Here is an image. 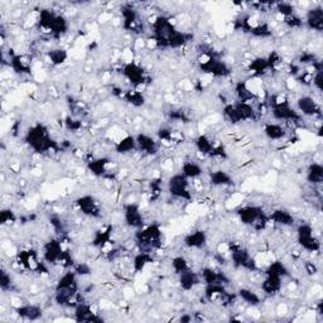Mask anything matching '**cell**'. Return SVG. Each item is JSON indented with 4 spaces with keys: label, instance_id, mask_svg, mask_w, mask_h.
<instances>
[{
    "label": "cell",
    "instance_id": "obj_42",
    "mask_svg": "<svg viewBox=\"0 0 323 323\" xmlns=\"http://www.w3.org/2000/svg\"><path fill=\"white\" fill-rule=\"evenodd\" d=\"M111 232H113V227L111 226H109L105 231H102V230L101 231H97L95 234L94 240H92V245L97 246V248H104L110 241Z\"/></svg>",
    "mask_w": 323,
    "mask_h": 323
},
{
    "label": "cell",
    "instance_id": "obj_32",
    "mask_svg": "<svg viewBox=\"0 0 323 323\" xmlns=\"http://www.w3.org/2000/svg\"><path fill=\"white\" fill-rule=\"evenodd\" d=\"M109 163H110L109 158H97V159L89 162L87 168H89V171L91 172L94 176H96V177H102V176H105L106 174V167H108Z\"/></svg>",
    "mask_w": 323,
    "mask_h": 323
},
{
    "label": "cell",
    "instance_id": "obj_21",
    "mask_svg": "<svg viewBox=\"0 0 323 323\" xmlns=\"http://www.w3.org/2000/svg\"><path fill=\"white\" fill-rule=\"evenodd\" d=\"M269 221H273L274 224L280 225V226H293L296 224V218L290 211L278 208L269 215Z\"/></svg>",
    "mask_w": 323,
    "mask_h": 323
},
{
    "label": "cell",
    "instance_id": "obj_53",
    "mask_svg": "<svg viewBox=\"0 0 323 323\" xmlns=\"http://www.w3.org/2000/svg\"><path fill=\"white\" fill-rule=\"evenodd\" d=\"M17 220L15 215L11 210H3L0 212V224L5 225V224H10V222H14Z\"/></svg>",
    "mask_w": 323,
    "mask_h": 323
},
{
    "label": "cell",
    "instance_id": "obj_1",
    "mask_svg": "<svg viewBox=\"0 0 323 323\" xmlns=\"http://www.w3.org/2000/svg\"><path fill=\"white\" fill-rule=\"evenodd\" d=\"M25 143L39 154L58 149V144L51 138L48 128L41 123L29 128L25 135Z\"/></svg>",
    "mask_w": 323,
    "mask_h": 323
},
{
    "label": "cell",
    "instance_id": "obj_52",
    "mask_svg": "<svg viewBox=\"0 0 323 323\" xmlns=\"http://www.w3.org/2000/svg\"><path fill=\"white\" fill-rule=\"evenodd\" d=\"M284 23L288 25L289 28H301L303 25V20H302L301 17H298L297 14H293L290 17L284 18Z\"/></svg>",
    "mask_w": 323,
    "mask_h": 323
},
{
    "label": "cell",
    "instance_id": "obj_20",
    "mask_svg": "<svg viewBox=\"0 0 323 323\" xmlns=\"http://www.w3.org/2000/svg\"><path fill=\"white\" fill-rule=\"evenodd\" d=\"M57 290H73V292H78L77 285V274L75 270H68L58 279L57 284H56L55 292Z\"/></svg>",
    "mask_w": 323,
    "mask_h": 323
},
{
    "label": "cell",
    "instance_id": "obj_58",
    "mask_svg": "<svg viewBox=\"0 0 323 323\" xmlns=\"http://www.w3.org/2000/svg\"><path fill=\"white\" fill-rule=\"evenodd\" d=\"M169 118L172 120H176V122H187V116H186L185 111L182 110H171L169 111Z\"/></svg>",
    "mask_w": 323,
    "mask_h": 323
},
{
    "label": "cell",
    "instance_id": "obj_44",
    "mask_svg": "<svg viewBox=\"0 0 323 323\" xmlns=\"http://www.w3.org/2000/svg\"><path fill=\"white\" fill-rule=\"evenodd\" d=\"M249 31L252 33V36L258 37V38H268L273 34L270 27L266 23H262V24L257 25V27H252Z\"/></svg>",
    "mask_w": 323,
    "mask_h": 323
},
{
    "label": "cell",
    "instance_id": "obj_2",
    "mask_svg": "<svg viewBox=\"0 0 323 323\" xmlns=\"http://www.w3.org/2000/svg\"><path fill=\"white\" fill-rule=\"evenodd\" d=\"M135 240L140 246V252L152 253L154 249L162 246V230L158 224H150L141 227L135 234Z\"/></svg>",
    "mask_w": 323,
    "mask_h": 323
},
{
    "label": "cell",
    "instance_id": "obj_35",
    "mask_svg": "<svg viewBox=\"0 0 323 323\" xmlns=\"http://www.w3.org/2000/svg\"><path fill=\"white\" fill-rule=\"evenodd\" d=\"M235 92H236V96H238L239 101L240 102H248L250 104L253 99L255 97L254 92L248 87V83L245 81H239L235 86Z\"/></svg>",
    "mask_w": 323,
    "mask_h": 323
},
{
    "label": "cell",
    "instance_id": "obj_30",
    "mask_svg": "<svg viewBox=\"0 0 323 323\" xmlns=\"http://www.w3.org/2000/svg\"><path fill=\"white\" fill-rule=\"evenodd\" d=\"M136 148H138V146H136L135 136L133 135H127L125 138L120 139V140L115 144V150L116 153H119V154H128V153H131L133 150H135Z\"/></svg>",
    "mask_w": 323,
    "mask_h": 323
},
{
    "label": "cell",
    "instance_id": "obj_33",
    "mask_svg": "<svg viewBox=\"0 0 323 323\" xmlns=\"http://www.w3.org/2000/svg\"><path fill=\"white\" fill-rule=\"evenodd\" d=\"M181 173L185 174L188 180H194V178L201 177L202 173H203V169L199 164H197L196 162H192V160H188V162H185L182 164V169H181Z\"/></svg>",
    "mask_w": 323,
    "mask_h": 323
},
{
    "label": "cell",
    "instance_id": "obj_36",
    "mask_svg": "<svg viewBox=\"0 0 323 323\" xmlns=\"http://www.w3.org/2000/svg\"><path fill=\"white\" fill-rule=\"evenodd\" d=\"M56 15H57V14L53 13V11L50 10V9H42V10L39 11V17H38L39 28L43 29L45 32H50Z\"/></svg>",
    "mask_w": 323,
    "mask_h": 323
},
{
    "label": "cell",
    "instance_id": "obj_37",
    "mask_svg": "<svg viewBox=\"0 0 323 323\" xmlns=\"http://www.w3.org/2000/svg\"><path fill=\"white\" fill-rule=\"evenodd\" d=\"M48 58L53 66H61L68 60V52L65 48H53L48 51Z\"/></svg>",
    "mask_w": 323,
    "mask_h": 323
},
{
    "label": "cell",
    "instance_id": "obj_17",
    "mask_svg": "<svg viewBox=\"0 0 323 323\" xmlns=\"http://www.w3.org/2000/svg\"><path fill=\"white\" fill-rule=\"evenodd\" d=\"M178 283H180L181 289L185 290V292H190L201 283V275L192 269H188V270L178 274Z\"/></svg>",
    "mask_w": 323,
    "mask_h": 323
},
{
    "label": "cell",
    "instance_id": "obj_43",
    "mask_svg": "<svg viewBox=\"0 0 323 323\" xmlns=\"http://www.w3.org/2000/svg\"><path fill=\"white\" fill-rule=\"evenodd\" d=\"M222 114H224L225 118H226L231 124H239V123H241L238 110L235 108V104H226V105L224 106V109H222Z\"/></svg>",
    "mask_w": 323,
    "mask_h": 323
},
{
    "label": "cell",
    "instance_id": "obj_18",
    "mask_svg": "<svg viewBox=\"0 0 323 323\" xmlns=\"http://www.w3.org/2000/svg\"><path fill=\"white\" fill-rule=\"evenodd\" d=\"M306 24L311 31L322 32L323 29V8L315 6L307 11Z\"/></svg>",
    "mask_w": 323,
    "mask_h": 323
},
{
    "label": "cell",
    "instance_id": "obj_45",
    "mask_svg": "<svg viewBox=\"0 0 323 323\" xmlns=\"http://www.w3.org/2000/svg\"><path fill=\"white\" fill-rule=\"evenodd\" d=\"M249 68H250V71L254 72L255 75H262V73H265L269 69L266 58H257V60L252 61Z\"/></svg>",
    "mask_w": 323,
    "mask_h": 323
},
{
    "label": "cell",
    "instance_id": "obj_28",
    "mask_svg": "<svg viewBox=\"0 0 323 323\" xmlns=\"http://www.w3.org/2000/svg\"><path fill=\"white\" fill-rule=\"evenodd\" d=\"M210 182L211 185L216 186V187H225V186L232 185V177L227 172L218 169V171L211 172Z\"/></svg>",
    "mask_w": 323,
    "mask_h": 323
},
{
    "label": "cell",
    "instance_id": "obj_56",
    "mask_svg": "<svg viewBox=\"0 0 323 323\" xmlns=\"http://www.w3.org/2000/svg\"><path fill=\"white\" fill-rule=\"evenodd\" d=\"M317 61L315 53L312 52H303L301 56H299V64L303 65H313Z\"/></svg>",
    "mask_w": 323,
    "mask_h": 323
},
{
    "label": "cell",
    "instance_id": "obj_57",
    "mask_svg": "<svg viewBox=\"0 0 323 323\" xmlns=\"http://www.w3.org/2000/svg\"><path fill=\"white\" fill-rule=\"evenodd\" d=\"M280 61H282V58H280V56H279L278 52H271L270 55H269V57L266 58V62H268V67L269 69H273L275 68L276 65L280 64Z\"/></svg>",
    "mask_w": 323,
    "mask_h": 323
},
{
    "label": "cell",
    "instance_id": "obj_19",
    "mask_svg": "<svg viewBox=\"0 0 323 323\" xmlns=\"http://www.w3.org/2000/svg\"><path fill=\"white\" fill-rule=\"evenodd\" d=\"M201 275V280H203V283L206 285L207 284H227L229 283V278L225 275V273L222 271H217L212 268H203L199 273Z\"/></svg>",
    "mask_w": 323,
    "mask_h": 323
},
{
    "label": "cell",
    "instance_id": "obj_13",
    "mask_svg": "<svg viewBox=\"0 0 323 323\" xmlns=\"http://www.w3.org/2000/svg\"><path fill=\"white\" fill-rule=\"evenodd\" d=\"M297 108H298V113L301 115L311 116V118L322 115V109H321L320 104L310 95H303V96L299 97L297 100Z\"/></svg>",
    "mask_w": 323,
    "mask_h": 323
},
{
    "label": "cell",
    "instance_id": "obj_59",
    "mask_svg": "<svg viewBox=\"0 0 323 323\" xmlns=\"http://www.w3.org/2000/svg\"><path fill=\"white\" fill-rule=\"evenodd\" d=\"M158 139L159 140H163V141H169L172 140V138H173V133H172V130L169 129H159L158 130Z\"/></svg>",
    "mask_w": 323,
    "mask_h": 323
},
{
    "label": "cell",
    "instance_id": "obj_24",
    "mask_svg": "<svg viewBox=\"0 0 323 323\" xmlns=\"http://www.w3.org/2000/svg\"><path fill=\"white\" fill-rule=\"evenodd\" d=\"M123 15V27L127 31H135L136 23H138V13L131 5H124L122 8Z\"/></svg>",
    "mask_w": 323,
    "mask_h": 323
},
{
    "label": "cell",
    "instance_id": "obj_41",
    "mask_svg": "<svg viewBox=\"0 0 323 323\" xmlns=\"http://www.w3.org/2000/svg\"><path fill=\"white\" fill-rule=\"evenodd\" d=\"M124 97L129 104H131L135 108H141V106L145 105V97H144V95L140 91L130 90V91L125 92Z\"/></svg>",
    "mask_w": 323,
    "mask_h": 323
},
{
    "label": "cell",
    "instance_id": "obj_38",
    "mask_svg": "<svg viewBox=\"0 0 323 323\" xmlns=\"http://www.w3.org/2000/svg\"><path fill=\"white\" fill-rule=\"evenodd\" d=\"M238 296L240 297L241 301H244L246 304H249V306L252 307H257L261 303V298L258 296L254 290L248 289V288H241V289H239Z\"/></svg>",
    "mask_w": 323,
    "mask_h": 323
},
{
    "label": "cell",
    "instance_id": "obj_6",
    "mask_svg": "<svg viewBox=\"0 0 323 323\" xmlns=\"http://www.w3.org/2000/svg\"><path fill=\"white\" fill-rule=\"evenodd\" d=\"M271 115L275 120H284V122L298 123L302 119V115L290 106L285 100H278L275 96L271 97L270 101Z\"/></svg>",
    "mask_w": 323,
    "mask_h": 323
},
{
    "label": "cell",
    "instance_id": "obj_4",
    "mask_svg": "<svg viewBox=\"0 0 323 323\" xmlns=\"http://www.w3.org/2000/svg\"><path fill=\"white\" fill-rule=\"evenodd\" d=\"M177 31L171 19L160 15L153 23V34H154L155 46L158 48H168V41L172 34Z\"/></svg>",
    "mask_w": 323,
    "mask_h": 323
},
{
    "label": "cell",
    "instance_id": "obj_60",
    "mask_svg": "<svg viewBox=\"0 0 323 323\" xmlns=\"http://www.w3.org/2000/svg\"><path fill=\"white\" fill-rule=\"evenodd\" d=\"M211 157L220 158V159H226V158H227V153H226V150H225L224 146H222V145H217V146H215V149H213V152L211 153Z\"/></svg>",
    "mask_w": 323,
    "mask_h": 323
},
{
    "label": "cell",
    "instance_id": "obj_9",
    "mask_svg": "<svg viewBox=\"0 0 323 323\" xmlns=\"http://www.w3.org/2000/svg\"><path fill=\"white\" fill-rule=\"evenodd\" d=\"M230 252H231V261L234 262L235 266L248 269V270H255L257 269L254 259L252 258L248 249L243 248V246L234 245L230 248Z\"/></svg>",
    "mask_w": 323,
    "mask_h": 323
},
{
    "label": "cell",
    "instance_id": "obj_8",
    "mask_svg": "<svg viewBox=\"0 0 323 323\" xmlns=\"http://www.w3.org/2000/svg\"><path fill=\"white\" fill-rule=\"evenodd\" d=\"M199 69L207 75L213 76V77H227L231 75V68L226 62L218 60L216 56H210L207 61L202 62L199 65Z\"/></svg>",
    "mask_w": 323,
    "mask_h": 323
},
{
    "label": "cell",
    "instance_id": "obj_11",
    "mask_svg": "<svg viewBox=\"0 0 323 323\" xmlns=\"http://www.w3.org/2000/svg\"><path fill=\"white\" fill-rule=\"evenodd\" d=\"M64 248H62L61 240L58 239H51L48 243L45 244V249H43V260L46 264H51L55 265L61 260L62 254H64Z\"/></svg>",
    "mask_w": 323,
    "mask_h": 323
},
{
    "label": "cell",
    "instance_id": "obj_55",
    "mask_svg": "<svg viewBox=\"0 0 323 323\" xmlns=\"http://www.w3.org/2000/svg\"><path fill=\"white\" fill-rule=\"evenodd\" d=\"M312 85L315 86L316 90L321 92L323 90V71H317L312 76Z\"/></svg>",
    "mask_w": 323,
    "mask_h": 323
},
{
    "label": "cell",
    "instance_id": "obj_14",
    "mask_svg": "<svg viewBox=\"0 0 323 323\" xmlns=\"http://www.w3.org/2000/svg\"><path fill=\"white\" fill-rule=\"evenodd\" d=\"M75 321L77 322H102L104 318L92 311L91 306L87 303H80L75 307Z\"/></svg>",
    "mask_w": 323,
    "mask_h": 323
},
{
    "label": "cell",
    "instance_id": "obj_61",
    "mask_svg": "<svg viewBox=\"0 0 323 323\" xmlns=\"http://www.w3.org/2000/svg\"><path fill=\"white\" fill-rule=\"evenodd\" d=\"M306 268H307V271H308L310 274H313V275H315V274L318 271V269H317V266H316L315 262H306Z\"/></svg>",
    "mask_w": 323,
    "mask_h": 323
},
{
    "label": "cell",
    "instance_id": "obj_12",
    "mask_svg": "<svg viewBox=\"0 0 323 323\" xmlns=\"http://www.w3.org/2000/svg\"><path fill=\"white\" fill-rule=\"evenodd\" d=\"M123 75L133 86H140L146 83V73L138 64L129 62L123 67Z\"/></svg>",
    "mask_w": 323,
    "mask_h": 323
},
{
    "label": "cell",
    "instance_id": "obj_7",
    "mask_svg": "<svg viewBox=\"0 0 323 323\" xmlns=\"http://www.w3.org/2000/svg\"><path fill=\"white\" fill-rule=\"evenodd\" d=\"M188 186H190V182H188V178L185 174L176 173L168 181V192L176 198L191 201L192 194H191Z\"/></svg>",
    "mask_w": 323,
    "mask_h": 323
},
{
    "label": "cell",
    "instance_id": "obj_10",
    "mask_svg": "<svg viewBox=\"0 0 323 323\" xmlns=\"http://www.w3.org/2000/svg\"><path fill=\"white\" fill-rule=\"evenodd\" d=\"M124 221L131 229H141L144 227V216L138 203H128L124 207Z\"/></svg>",
    "mask_w": 323,
    "mask_h": 323
},
{
    "label": "cell",
    "instance_id": "obj_34",
    "mask_svg": "<svg viewBox=\"0 0 323 323\" xmlns=\"http://www.w3.org/2000/svg\"><path fill=\"white\" fill-rule=\"evenodd\" d=\"M194 144H196V148L199 153H202L203 155H211V153L213 152L215 149V144L213 141L208 138L207 135H204V134H201L196 138L194 140Z\"/></svg>",
    "mask_w": 323,
    "mask_h": 323
},
{
    "label": "cell",
    "instance_id": "obj_39",
    "mask_svg": "<svg viewBox=\"0 0 323 323\" xmlns=\"http://www.w3.org/2000/svg\"><path fill=\"white\" fill-rule=\"evenodd\" d=\"M152 261H153V258L150 253L148 252L138 253L133 259L134 270H135L136 273H140V271H143L144 269H145V266Z\"/></svg>",
    "mask_w": 323,
    "mask_h": 323
},
{
    "label": "cell",
    "instance_id": "obj_49",
    "mask_svg": "<svg viewBox=\"0 0 323 323\" xmlns=\"http://www.w3.org/2000/svg\"><path fill=\"white\" fill-rule=\"evenodd\" d=\"M11 284H13V283H11L10 274L5 270H1V273H0V288H1V290H3V292L10 290Z\"/></svg>",
    "mask_w": 323,
    "mask_h": 323
},
{
    "label": "cell",
    "instance_id": "obj_29",
    "mask_svg": "<svg viewBox=\"0 0 323 323\" xmlns=\"http://www.w3.org/2000/svg\"><path fill=\"white\" fill-rule=\"evenodd\" d=\"M264 134H265L266 138H269L270 140H280V139H283L287 135V131H285V129L280 124L268 123V124L264 127Z\"/></svg>",
    "mask_w": 323,
    "mask_h": 323
},
{
    "label": "cell",
    "instance_id": "obj_27",
    "mask_svg": "<svg viewBox=\"0 0 323 323\" xmlns=\"http://www.w3.org/2000/svg\"><path fill=\"white\" fill-rule=\"evenodd\" d=\"M261 289L266 294H275L282 289V278L265 274V279H264V282L261 284Z\"/></svg>",
    "mask_w": 323,
    "mask_h": 323
},
{
    "label": "cell",
    "instance_id": "obj_48",
    "mask_svg": "<svg viewBox=\"0 0 323 323\" xmlns=\"http://www.w3.org/2000/svg\"><path fill=\"white\" fill-rule=\"evenodd\" d=\"M276 11H278L280 15H283L284 18L290 17L294 13V6L292 5V3H287V1H280V3H276L275 5Z\"/></svg>",
    "mask_w": 323,
    "mask_h": 323
},
{
    "label": "cell",
    "instance_id": "obj_3",
    "mask_svg": "<svg viewBox=\"0 0 323 323\" xmlns=\"http://www.w3.org/2000/svg\"><path fill=\"white\" fill-rule=\"evenodd\" d=\"M238 216L244 225L254 226L255 230H264L269 222V216L259 206H244L238 210Z\"/></svg>",
    "mask_w": 323,
    "mask_h": 323
},
{
    "label": "cell",
    "instance_id": "obj_26",
    "mask_svg": "<svg viewBox=\"0 0 323 323\" xmlns=\"http://www.w3.org/2000/svg\"><path fill=\"white\" fill-rule=\"evenodd\" d=\"M307 182L313 186H320L323 182V166L318 162H313L307 169Z\"/></svg>",
    "mask_w": 323,
    "mask_h": 323
},
{
    "label": "cell",
    "instance_id": "obj_15",
    "mask_svg": "<svg viewBox=\"0 0 323 323\" xmlns=\"http://www.w3.org/2000/svg\"><path fill=\"white\" fill-rule=\"evenodd\" d=\"M76 204L81 210V212L90 217H100V207L97 204L96 199L90 194H85V196L78 197Z\"/></svg>",
    "mask_w": 323,
    "mask_h": 323
},
{
    "label": "cell",
    "instance_id": "obj_5",
    "mask_svg": "<svg viewBox=\"0 0 323 323\" xmlns=\"http://www.w3.org/2000/svg\"><path fill=\"white\" fill-rule=\"evenodd\" d=\"M297 241H298L299 246L306 252H321V240L315 235V230L311 224L303 222L297 227Z\"/></svg>",
    "mask_w": 323,
    "mask_h": 323
},
{
    "label": "cell",
    "instance_id": "obj_16",
    "mask_svg": "<svg viewBox=\"0 0 323 323\" xmlns=\"http://www.w3.org/2000/svg\"><path fill=\"white\" fill-rule=\"evenodd\" d=\"M136 146L138 149L144 152L148 155H155L159 152V144L155 140L153 136L148 135V134L140 133L135 136Z\"/></svg>",
    "mask_w": 323,
    "mask_h": 323
},
{
    "label": "cell",
    "instance_id": "obj_31",
    "mask_svg": "<svg viewBox=\"0 0 323 323\" xmlns=\"http://www.w3.org/2000/svg\"><path fill=\"white\" fill-rule=\"evenodd\" d=\"M9 66L11 67L15 73L18 75H29L31 73V68L24 61V58L19 55H11L10 61H9Z\"/></svg>",
    "mask_w": 323,
    "mask_h": 323
},
{
    "label": "cell",
    "instance_id": "obj_46",
    "mask_svg": "<svg viewBox=\"0 0 323 323\" xmlns=\"http://www.w3.org/2000/svg\"><path fill=\"white\" fill-rule=\"evenodd\" d=\"M172 268H173L174 273L181 274L191 269V266L188 264V260L185 257H176L172 259Z\"/></svg>",
    "mask_w": 323,
    "mask_h": 323
},
{
    "label": "cell",
    "instance_id": "obj_62",
    "mask_svg": "<svg viewBox=\"0 0 323 323\" xmlns=\"http://www.w3.org/2000/svg\"><path fill=\"white\" fill-rule=\"evenodd\" d=\"M191 321H192V316H191V315H185V316H182V317L180 318V322H182V323L191 322Z\"/></svg>",
    "mask_w": 323,
    "mask_h": 323
},
{
    "label": "cell",
    "instance_id": "obj_51",
    "mask_svg": "<svg viewBox=\"0 0 323 323\" xmlns=\"http://www.w3.org/2000/svg\"><path fill=\"white\" fill-rule=\"evenodd\" d=\"M65 127H66L67 130H71V131H78L82 128V122L72 119L71 116H67L66 119H65Z\"/></svg>",
    "mask_w": 323,
    "mask_h": 323
},
{
    "label": "cell",
    "instance_id": "obj_47",
    "mask_svg": "<svg viewBox=\"0 0 323 323\" xmlns=\"http://www.w3.org/2000/svg\"><path fill=\"white\" fill-rule=\"evenodd\" d=\"M226 292L225 290V285L224 284H207L206 288H204V296L207 297L208 299H212L215 296H222L224 293Z\"/></svg>",
    "mask_w": 323,
    "mask_h": 323
},
{
    "label": "cell",
    "instance_id": "obj_40",
    "mask_svg": "<svg viewBox=\"0 0 323 323\" xmlns=\"http://www.w3.org/2000/svg\"><path fill=\"white\" fill-rule=\"evenodd\" d=\"M264 274H270V275L279 276V278H285V276L289 275V270H288V268L282 261H273L266 268Z\"/></svg>",
    "mask_w": 323,
    "mask_h": 323
},
{
    "label": "cell",
    "instance_id": "obj_25",
    "mask_svg": "<svg viewBox=\"0 0 323 323\" xmlns=\"http://www.w3.org/2000/svg\"><path fill=\"white\" fill-rule=\"evenodd\" d=\"M68 28L69 24L67 18L65 17V15H62V14H57L52 23L50 33L52 34L56 39H60L62 36H65V34L68 32Z\"/></svg>",
    "mask_w": 323,
    "mask_h": 323
},
{
    "label": "cell",
    "instance_id": "obj_50",
    "mask_svg": "<svg viewBox=\"0 0 323 323\" xmlns=\"http://www.w3.org/2000/svg\"><path fill=\"white\" fill-rule=\"evenodd\" d=\"M50 224L52 225L53 230H55L57 234H64L65 232V225L64 221L61 220V217L57 215H53L50 217Z\"/></svg>",
    "mask_w": 323,
    "mask_h": 323
},
{
    "label": "cell",
    "instance_id": "obj_54",
    "mask_svg": "<svg viewBox=\"0 0 323 323\" xmlns=\"http://www.w3.org/2000/svg\"><path fill=\"white\" fill-rule=\"evenodd\" d=\"M73 268H75L73 270H75V273L77 274V276H86L91 274V268H90L86 262H78V264H75Z\"/></svg>",
    "mask_w": 323,
    "mask_h": 323
},
{
    "label": "cell",
    "instance_id": "obj_23",
    "mask_svg": "<svg viewBox=\"0 0 323 323\" xmlns=\"http://www.w3.org/2000/svg\"><path fill=\"white\" fill-rule=\"evenodd\" d=\"M183 244L190 249H202L207 244V235L203 230H196L186 236Z\"/></svg>",
    "mask_w": 323,
    "mask_h": 323
},
{
    "label": "cell",
    "instance_id": "obj_22",
    "mask_svg": "<svg viewBox=\"0 0 323 323\" xmlns=\"http://www.w3.org/2000/svg\"><path fill=\"white\" fill-rule=\"evenodd\" d=\"M15 313L19 317L24 318L28 321H38L43 316V310L36 304H24L15 308Z\"/></svg>",
    "mask_w": 323,
    "mask_h": 323
}]
</instances>
